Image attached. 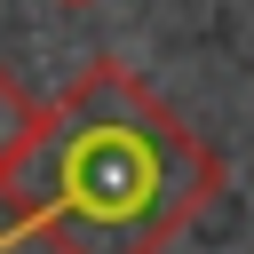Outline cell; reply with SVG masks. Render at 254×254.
<instances>
[{
  "instance_id": "cell-2",
  "label": "cell",
  "mask_w": 254,
  "mask_h": 254,
  "mask_svg": "<svg viewBox=\"0 0 254 254\" xmlns=\"http://www.w3.org/2000/svg\"><path fill=\"white\" fill-rule=\"evenodd\" d=\"M32 127H40V103H32L24 87H16V71H0V183H8V167L24 159Z\"/></svg>"
},
{
  "instance_id": "cell-1",
  "label": "cell",
  "mask_w": 254,
  "mask_h": 254,
  "mask_svg": "<svg viewBox=\"0 0 254 254\" xmlns=\"http://www.w3.org/2000/svg\"><path fill=\"white\" fill-rule=\"evenodd\" d=\"M214 190L206 143L119 64H87L40 111L0 198L56 254H159Z\"/></svg>"
},
{
  "instance_id": "cell-3",
  "label": "cell",
  "mask_w": 254,
  "mask_h": 254,
  "mask_svg": "<svg viewBox=\"0 0 254 254\" xmlns=\"http://www.w3.org/2000/svg\"><path fill=\"white\" fill-rule=\"evenodd\" d=\"M64 8H79V0H64Z\"/></svg>"
}]
</instances>
